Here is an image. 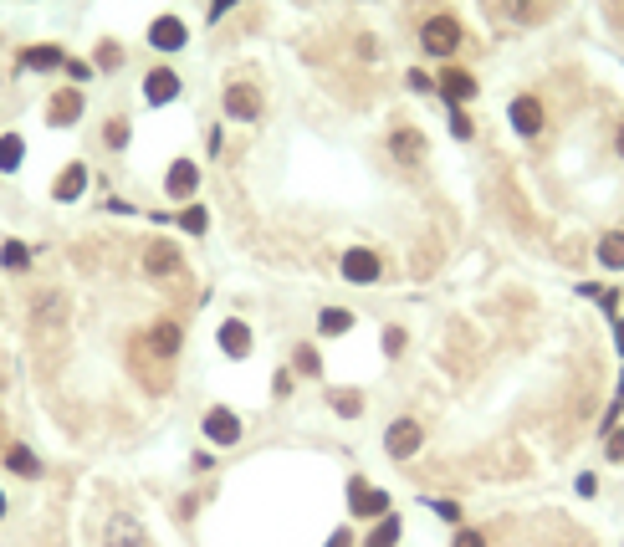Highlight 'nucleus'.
Returning <instances> with one entry per match:
<instances>
[{"mask_svg": "<svg viewBox=\"0 0 624 547\" xmlns=\"http://www.w3.org/2000/svg\"><path fill=\"white\" fill-rule=\"evenodd\" d=\"M461 41H466V31H461V21H456L451 11H435V16L420 26V52L435 57V62H451V57L461 52Z\"/></svg>", "mask_w": 624, "mask_h": 547, "instance_id": "f257e3e1", "label": "nucleus"}, {"mask_svg": "<svg viewBox=\"0 0 624 547\" xmlns=\"http://www.w3.org/2000/svg\"><path fill=\"white\" fill-rule=\"evenodd\" d=\"M220 108H226L231 123H261L266 98H261L256 82H226V93H220Z\"/></svg>", "mask_w": 624, "mask_h": 547, "instance_id": "f03ea898", "label": "nucleus"}, {"mask_svg": "<svg viewBox=\"0 0 624 547\" xmlns=\"http://www.w3.org/2000/svg\"><path fill=\"white\" fill-rule=\"evenodd\" d=\"M338 271H343L353 287H374V282L384 277V261H379V251H369V246H348L343 261H338Z\"/></svg>", "mask_w": 624, "mask_h": 547, "instance_id": "7ed1b4c3", "label": "nucleus"}, {"mask_svg": "<svg viewBox=\"0 0 624 547\" xmlns=\"http://www.w3.org/2000/svg\"><path fill=\"white\" fill-rule=\"evenodd\" d=\"M149 47H154V52H164V57L185 52V47H190V26H185L180 16H174V11L154 16V21H149Z\"/></svg>", "mask_w": 624, "mask_h": 547, "instance_id": "20e7f679", "label": "nucleus"}, {"mask_svg": "<svg viewBox=\"0 0 624 547\" xmlns=\"http://www.w3.org/2000/svg\"><path fill=\"white\" fill-rule=\"evenodd\" d=\"M348 512H353V517H364V522H369V517H374V522L389 517V491L369 486L364 476H353V481H348Z\"/></svg>", "mask_w": 624, "mask_h": 547, "instance_id": "39448f33", "label": "nucleus"}, {"mask_svg": "<svg viewBox=\"0 0 624 547\" xmlns=\"http://www.w3.org/2000/svg\"><path fill=\"white\" fill-rule=\"evenodd\" d=\"M82 113H87L82 87H57V93L47 98V128H77Z\"/></svg>", "mask_w": 624, "mask_h": 547, "instance_id": "423d86ee", "label": "nucleus"}, {"mask_svg": "<svg viewBox=\"0 0 624 547\" xmlns=\"http://www.w3.org/2000/svg\"><path fill=\"white\" fill-rule=\"evenodd\" d=\"M435 93L451 103V108H466V103L481 93V82H476V72H466V67H445V72L435 77Z\"/></svg>", "mask_w": 624, "mask_h": 547, "instance_id": "0eeeda50", "label": "nucleus"}, {"mask_svg": "<svg viewBox=\"0 0 624 547\" xmlns=\"http://www.w3.org/2000/svg\"><path fill=\"white\" fill-rule=\"evenodd\" d=\"M389 154H394V164L420 169V164H425V133L410 128V123H394V128H389Z\"/></svg>", "mask_w": 624, "mask_h": 547, "instance_id": "6e6552de", "label": "nucleus"}, {"mask_svg": "<svg viewBox=\"0 0 624 547\" xmlns=\"http://www.w3.org/2000/svg\"><path fill=\"white\" fill-rule=\"evenodd\" d=\"M507 123L522 133V139H538L543 123H548V113H543V103L532 98V93H517V98L507 103Z\"/></svg>", "mask_w": 624, "mask_h": 547, "instance_id": "1a4fd4ad", "label": "nucleus"}, {"mask_svg": "<svg viewBox=\"0 0 624 547\" xmlns=\"http://www.w3.org/2000/svg\"><path fill=\"white\" fill-rule=\"evenodd\" d=\"M180 72L174 67H149V77H144V103L149 108H169L174 98H180Z\"/></svg>", "mask_w": 624, "mask_h": 547, "instance_id": "9d476101", "label": "nucleus"}, {"mask_svg": "<svg viewBox=\"0 0 624 547\" xmlns=\"http://www.w3.org/2000/svg\"><path fill=\"white\" fill-rule=\"evenodd\" d=\"M200 430H205V440H210V445H220V450H231V445L241 440V415H231V409H226V404H215V409H210V415H205V425H200Z\"/></svg>", "mask_w": 624, "mask_h": 547, "instance_id": "9b49d317", "label": "nucleus"}, {"mask_svg": "<svg viewBox=\"0 0 624 547\" xmlns=\"http://www.w3.org/2000/svg\"><path fill=\"white\" fill-rule=\"evenodd\" d=\"M420 445H425V430H420L415 420H394V425L384 430V450L394 455V461H410Z\"/></svg>", "mask_w": 624, "mask_h": 547, "instance_id": "f8f14e48", "label": "nucleus"}, {"mask_svg": "<svg viewBox=\"0 0 624 547\" xmlns=\"http://www.w3.org/2000/svg\"><path fill=\"white\" fill-rule=\"evenodd\" d=\"M103 547H149V532L139 527V517L118 512V517H108V527H103Z\"/></svg>", "mask_w": 624, "mask_h": 547, "instance_id": "ddd939ff", "label": "nucleus"}, {"mask_svg": "<svg viewBox=\"0 0 624 547\" xmlns=\"http://www.w3.org/2000/svg\"><path fill=\"white\" fill-rule=\"evenodd\" d=\"M164 190H169V200H190L200 190V164L195 159H174L169 174H164Z\"/></svg>", "mask_w": 624, "mask_h": 547, "instance_id": "4468645a", "label": "nucleus"}, {"mask_svg": "<svg viewBox=\"0 0 624 547\" xmlns=\"http://www.w3.org/2000/svg\"><path fill=\"white\" fill-rule=\"evenodd\" d=\"M180 266H185V256H180L174 241H149L144 246V271H149V277H174Z\"/></svg>", "mask_w": 624, "mask_h": 547, "instance_id": "2eb2a0df", "label": "nucleus"}, {"mask_svg": "<svg viewBox=\"0 0 624 547\" xmlns=\"http://www.w3.org/2000/svg\"><path fill=\"white\" fill-rule=\"evenodd\" d=\"M82 190H87V164H82V159H72V164L52 179V200H57V205H77V200H82Z\"/></svg>", "mask_w": 624, "mask_h": 547, "instance_id": "dca6fc26", "label": "nucleus"}, {"mask_svg": "<svg viewBox=\"0 0 624 547\" xmlns=\"http://www.w3.org/2000/svg\"><path fill=\"white\" fill-rule=\"evenodd\" d=\"M67 67V52L57 41H41V47H26L21 52V72H62Z\"/></svg>", "mask_w": 624, "mask_h": 547, "instance_id": "f3484780", "label": "nucleus"}, {"mask_svg": "<svg viewBox=\"0 0 624 547\" xmlns=\"http://www.w3.org/2000/svg\"><path fill=\"white\" fill-rule=\"evenodd\" d=\"M144 343H149L154 358H174V353H180V343H185V333H180V323H174V317H159Z\"/></svg>", "mask_w": 624, "mask_h": 547, "instance_id": "a211bd4d", "label": "nucleus"}, {"mask_svg": "<svg viewBox=\"0 0 624 547\" xmlns=\"http://www.w3.org/2000/svg\"><path fill=\"white\" fill-rule=\"evenodd\" d=\"M0 461H6V471L21 476V481H36V476H41V455H36L31 445H6V450H0Z\"/></svg>", "mask_w": 624, "mask_h": 547, "instance_id": "6ab92c4d", "label": "nucleus"}, {"mask_svg": "<svg viewBox=\"0 0 624 547\" xmlns=\"http://www.w3.org/2000/svg\"><path fill=\"white\" fill-rule=\"evenodd\" d=\"M215 338H220V348H226L231 358H251V328L241 323V317H226Z\"/></svg>", "mask_w": 624, "mask_h": 547, "instance_id": "aec40b11", "label": "nucleus"}, {"mask_svg": "<svg viewBox=\"0 0 624 547\" xmlns=\"http://www.w3.org/2000/svg\"><path fill=\"white\" fill-rule=\"evenodd\" d=\"M26 164V139L21 133H0V174H16Z\"/></svg>", "mask_w": 624, "mask_h": 547, "instance_id": "412c9836", "label": "nucleus"}, {"mask_svg": "<svg viewBox=\"0 0 624 547\" xmlns=\"http://www.w3.org/2000/svg\"><path fill=\"white\" fill-rule=\"evenodd\" d=\"M0 266H6L11 271V277H21V271H31V246L26 241H0Z\"/></svg>", "mask_w": 624, "mask_h": 547, "instance_id": "4be33fe9", "label": "nucleus"}, {"mask_svg": "<svg viewBox=\"0 0 624 547\" xmlns=\"http://www.w3.org/2000/svg\"><path fill=\"white\" fill-rule=\"evenodd\" d=\"M399 532H405V522H399V517L389 512V517H379V522H374V532L364 537V547H399Z\"/></svg>", "mask_w": 624, "mask_h": 547, "instance_id": "5701e85b", "label": "nucleus"}, {"mask_svg": "<svg viewBox=\"0 0 624 547\" xmlns=\"http://www.w3.org/2000/svg\"><path fill=\"white\" fill-rule=\"evenodd\" d=\"M348 328H353V312H343V307H323L318 312V333L323 338H343Z\"/></svg>", "mask_w": 624, "mask_h": 547, "instance_id": "b1692460", "label": "nucleus"}, {"mask_svg": "<svg viewBox=\"0 0 624 547\" xmlns=\"http://www.w3.org/2000/svg\"><path fill=\"white\" fill-rule=\"evenodd\" d=\"M599 266H609V271H624V231H609V236H599Z\"/></svg>", "mask_w": 624, "mask_h": 547, "instance_id": "393cba45", "label": "nucleus"}, {"mask_svg": "<svg viewBox=\"0 0 624 547\" xmlns=\"http://www.w3.org/2000/svg\"><path fill=\"white\" fill-rule=\"evenodd\" d=\"M292 369H297L302 379H318V374H323L318 348H312V343H297V348H292Z\"/></svg>", "mask_w": 624, "mask_h": 547, "instance_id": "a878e982", "label": "nucleus"}, {"mask_svg": "<svg viewBox=\"0 0 624 547\" xmlns=\"http://www.w3.org/2000/svg\"><path fill=\"white\" fill-rule=\"evenodd\" d=\"M93 67H98V72H118V67H123V47H118L113 36H103L98 47H93Z\"/></svg>", "mask_w": 624, "mask_h": 547, "instance_id": "bb28decb", "label": "nucleus"}, {"mask_svg": "<svg viewBox=\"0 0 624 547\" xmlns=\"http://www.w3.org/2000/svg\"><path fill=\"white\" fill-rule=\"evenodd\" d=\"M128 139H133V128H128V118H108V128H103V144L118 154V149H128Z\"/></svg>", "mask_w": 624, "mask_h": 547, "instance_id": "cd10ccee", "label": "nucleus"}, {"mask_svg": "<svg viewBox=\"0 0 624 547\" xmlns=\"http://www.w3.org/2000/svg\"><path fill=\"white\" fill-rule=\"evenodd\" d=\"M333 409H338L343 420H359L364 415V399L353 394V389H333Z\"/></svg>", "mask_w": 624, "mask_h": 547, "instance_id": "c85d7f7f", "label": "nucleus"}, {"mask_svg": "<svg viewBox=\"0 0 624 547\" xmlns=\"http://www.w3.org/2000/svg\"><path fill=\"white\" fill-rule=\"evenodd\" d=\"M451 139H461V144H471V139H476V128H471L466 108H451Z\"/></svg>", "mask_w": 624, "mask_h": 547, "instance_id": "c756f323", "label": "nucleus"}, {"mask_svg": "<svg viewBox=\"0 0 624 547\" xmlns=\"http://www.w3.org/2000/svg\"><path fill=\"white\" fill-rule=\"evenodd\" d=\"M180 225H185V231H190V236H205V231H210V215H205L200 205H190V210L180 215Z\"/></svg>", "mask_w": 624, "mask_h": 547, "instance_id": "7c9ffc66", "label": "nucleus"}, {"mask_svg": "<svg viewBox=\"0 0 624 547\" xmlns=\"http://www.w3.org/2000/svg\"><path fill=\"white\" fill-rule=\"evenodd\" d=\"M507 16L512 21H538V6H532V0H507Z\"/></svg>", "mask_w": 624, "mask_h": 547, "instance_id": "2f4dec72", "label": "nucleus"}, {"mask_svg": "<svg viewBox=\"0 0 624 547\" xmlns=\"http://www.w3.org/2000/svg\"><path fill=\"white\" fill-rule=\"evenodd\" d=\"M604 455H609L614 466L624 461V430H609V440H604Z\"/></svg>", "mask_w": 624, "mask_h": 547, "instance_id": "473e14b6", "label": "nucleus"}, {"mask_svg": "<svg viewBox=\"0 0 624 547\" xmlns=\"http://www.w3.org/2000/svg\"><path fill=\"white\" fill-rule=\"evenodd\" d=\"M451 547H486V537L476 532V527H456V542Z\"/></svg>", "mask_w": 624, "mask_h": 547, "instance_id": "72a5a7b5", "label": "nucleus"}, {"mask_svg": "<svg viewBox=\"0 0 624 547\" xmlns=\"http://www.w3.org/2000/svg\"><path fill=\"white\" fill-rule=\"evenodd\" d=\"M231 6H241V0H210L205 21H210V26H215V21H226V11H231Z\"/></svg>", "mask_w": 624, "mask_h": 547, "instance_id": "f704fd0d", "label": "nucleus"}, {"mask_svg": "<svg viewBox=\"0 0 624 547\" xmlns=\"http://www.w3.org/2000/svg\"><path fill=\"white\" fill-rule=\"evenodd\" d=\"M430 512L445 517V522H461V507H456V501H430Z\"/></svg>", "mask_w": 624, "mask_h": 547, "instance_id": "c9c22d12", "label": "nucleus"}, {"mask_svg": "<svg viewBox=\"0 0 624 547\" xmlns=\"http://www.w3.org/2000/svg\"><path fill=\"white\" fill-rule=\"evenodd\" d=\"M405 82L415 87V93H435V77H430V72H420V67H415V72H410Z\"/></svg>", "mask_w": 624, "mask_h": 547, "instance_id": "e433bc0d", "label": "nucleus"}, {"mask_svg": "<svg viewBox=\"0 0 624 547\" xmlns=\"http://www.w3.org/2000/svg\"><path fill=\"white\" fill-rule=\"evenodd\" d=\"M62 72L72 77V87H77V82H87V77H93V67H87V62H72V57H67V67H62Z\"/></svg>", "mask_w": 624, "mask_h": 547, "instance_id": "4c0bfd02", "label": "nucleus"}, {"mask_svg": "<svg viewBox=\"0 0 624 547\" xmlns=\"http://www.w3.org/2000/svg\"><path fill=\"white\" fill-rule=\"evenodd\" d=\"M399 348H405V333L389 328V333H384V353H399Z\"/></svg>", "mask_w": 624, "mask_h": 547, "instance_id": "58836bf2", "label": "nucleus"}, {"mask_svg": "<svg viewBox=\"0 0 624 547\" xmlns=\"http://www.w3.org/2000/svg\"><path fill=\"white\" fill-rule=\"evenodd\" d=\"M599 302H604V312H609V317H619V292H614V287H609V292H599Z\"/></svg>", "mask_w": 624, "mask_h": 547, "instance_id": "ea45409f", "label": "nucleus"}, {"mask_svg": "<svg viewBox=\"0 0 624 547\" xmlns=\"http://www.w3.org/2000/svg\"><path fill=\"white\" fill-rule=\"evenodd\" d=\"M594 491H599V481L584 471V476H578V496H594Z\"/></svg>", "mask_w": 624, "mask_h": 547, "instance_id": "a19ab883", "label": "nucleus"}, {"mask_svg": "<svg viewBox=\"0 0 624 547\" xmlns=\"http://www.w3.org/2000/svg\"><path fill=\"white\" fill-rule=\"evenodd\" d=\"M348 542H353V532H348V527H343V532H333V537H328V547H348Z\"/></svg>", "mask_w": 624, "mask_h": 547, "instance_id": "79ce46f5", "label": "nucleus"}, {"mask_svg": "<svg viewBox=\"0 0 624 547\" xmlns=\"http://www.w3.org/2000/svg\"><path fill=\"white\" fill-rule=\"evenodd\" d=\"M614 343H619V353H624V312L614 317Z\"/></svg>", "mask_w": 624, "mask_h": 547, "instance_id": "37998d69", "label": "nucleus"}, {"mask_svg": "<svg viewBox=\"0 0 624 547\" xmlns=\"http://www.w3.org/2000/svg\"><path fill=\"white\" fill-rule=\"evenodd\" d=\"M614 149H619V159H624V123H619V139H614Z\"/></svg>", "mask_w": 624, "mask_h": 547, "instance_id": "c03bdc74", "label": "nucleus"}, {"mask_svg": "<svg viewBox=\"0 0 624 547\" xmlns=\"http://www.w3.org/2000/svg\"><path fill=\"white\" fill-rule=\"evenodd\" d=\"M0 522H6V491H0Z\"/></svg>", "mask_w": 624, "mask_h": 547, "instance_id": "a18cd8bd", "label": "nucleus"}, {"mask_svg": "<svg viewBox=\"0 0 624 547\" xmlns=\"http://www.w3.org/2000/svg\"><path fill=\"white\" fill-rule=\"evenodd\" d=\"M614 399H619V404H624V374H619V394H614Z\"/></svg>", "mask_w": 624, "mask_h": 547, "instance_id": "49530a36", "label": "nucleus"}, {"mask_svg": "<svg viewBox=\"0 0 624 547\" xmlns=\"http://www.w3.org/2000/svg\"><path fill=\"white\" fill-rule=\"evenodd\" d=\"M0 450H6V440H0Z\"/></svg>", "mask_w": 624, "mask_h": 547, "instance_id": "de8ad7c7", "label": "nucleus"}]
</instances>
